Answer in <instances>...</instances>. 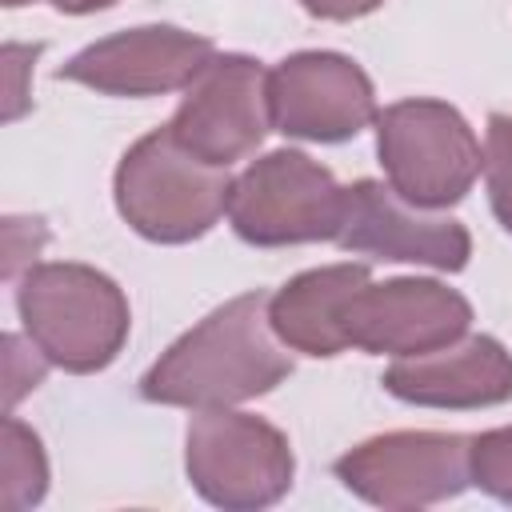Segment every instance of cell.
I'll return each mask as SVG.
<instances>
[{"mask_svg": "<svg viewBox=\"0 0 512 512\" xmlns=\"http://www.w3.org/2000/svg\"><path fill=\"white\" fill-rule=\"evenodd\" d=\"M372 280L368 264H324L292 276L284 288L268 296V320L272 332L284 340V348L332 360L348 348L344 316L352 296Z\"/></svg>", "mask_w": 512, "mask_h": 512, "instance_id": "14", "label": "cell"}, {"mask_svg": "<svg viewBox=\"0 0 512 512\" xmlns=\"http://www.w3.org/2000/svg\"><path fill=\"white\" fill-rule=\"evenodd\" d=\"M384 0H300V8L316 20H360L368 12H376Z\"/></svg>", "mask_w": 512, "mask_h": 512, "instance_id": "19", "label": "cell"}, {"mask_svg": "<svg viewBox=\"0 0 512 512\" xmlns=\"http://www.w3.org/2000/svg\"><path fill=\"white\" fill-rule=\"evenodd\" d=\"M168 128L204 164L232 168L272 128L268 68L244 52H216L184 88Z\"/></svg>", "mask_w": 512, "mask_h": 512, "instance_id": "8", "label": "cell"}, {"mask_svg": "<svg viewBox=\"0 0 512 512\" xmlns=\"http://www.w3.org/2000/svg\"><path fill=\"white\" fill-rule=\"evenodd\" d=\"M292 376V356L268 320V292H240L188 328L140 376V396L168 408H232Z\"/></svg>", "mask_w": 512, "mask_h": 512, "instance_id": "1", "label": "cell"}, {"mask_svg": "<svg viewBox=\"0 0 512 512\" xmlns=\"http://www.w3.org/2000/svg\"><path fill=\"white\" fill-rule=\"evenodd\" d=\"M472 484L500 504H512V424L472 436Z\"/></svg>", "mask_w": 512, "mask_h": 512, "instance_id": "17", "label": "cell"}, {"mask_svg": "<svg viewBox=\"0 0 512 512\" xmlns=\"http://www.w3.org/2000/svg\"><path fill=\"white\" fill-rule=\"evenodd\" d=\"M344 188L336 176L296 148L252 160L228 192V224L252 248H288L336 240Z\"/></svg>", "mask_w": 512, "mask_h": 512, "instance_id": "6", "label": "cell"}, {"mask_svg": "<svg viewBox=\"0 0 512 512\" xmlns=\"http://www.w3.org/2000/svg\"><path fill=\"white\" fill-rule=\"evenodd\" d=\"M48 492V456L40 436L20 424L16 416H4V508L20 512L40 504Z\"/></svg>", "mask_w": 512, "mask_h": 512, "instance_id": "15", "label": "cell"}, {"mask_svg": "<svg viewBox=\"0 0 512 512\" xmlns=\"http://www.w3.org/2000/svg\"><path fill=\"white\" fill-rule=\"evenodd\" d=\"M384 392L416 408H492L512 400V352L496 336H460L424 356H400L384 376Z\"/></svg>", "mask_w": 512, "mask_h": 512, "instance_id": "13", "label": "cell"}, {"mask_svg": "<svg viewBox=\"0 0 512 512\" xmlns=\"http://www.w3.org/2000/svg\"><path fill=\"white\" fill-rule=\"evenodd\" d=\"M272 128L308 144H344L376 124V88L368 72L328 48L284 56L268 68Z\"/></svg>", "mask_w": 512, "mask_h": 512, "instance_id": "9", "label": "cell"}, {"mask_svg": "<svg viewBox=\"0 0 512 512\" xmlns=\"http://www.w3.org/2000/svg\"><path fill=\"white\" fill-rule=\"evenodd\" d=\"M228 168L192 156L172 128L140 136L116 164L112 196L124 224L152 244H188L228 212Z\"/></svg>", "mask_w": 512, "mask_h": 512, "instance_id": "3", "label": "cell"}, {"mask_svg": "<svg viewBox=\"0 0 512 512\" xmlns=\"http://www.w3.org/2000/svg\"><path fill=\"white\" fill-rule=\"evenodd\" d=\"M216 56L208 36L176 24H140L112 32L56 68V80L84 84L104 96H164L188 88Z\"/></svg>", "mask_w": 512, "mask_h": 512, "instance_id": "11", "label": "cell"}, {"mask_svg": "<svg viewBox=\"0 0 512 512\" xmlns=\"http://www.w3.org/2000/svg\"><path fill=\"white\" fill-rule=\"evenodd\" d=\"M16 312L24 336L48 356V364L76 376L108 368L132 328L120 284L100 268L72 260L32 264L16 284Z\"/></svg>", "mask_w": 512, "mask_h": 512, "instance_id": "2", "label": "cell"}, {"mask_svg": "<svg viewBox=\"0 0 512 512\" xmlns=\"http://www.w3.org/2000/svg\"><path fill=\"white\" fill-rule=\"evenodd\" d=\"M472 304L428 276H396L384 284H364L344 316L348 348L368 356H424L460 336H468Z\"/></svg>", "mask_w": 512, "mask_h": 512, "instance_id": "10", "label": "cell"}, {"mask_svg": "<svg viewBox=\"0 0 512 512\" xmlns=\"http://www.w3.org/2000/svg\"><path fill=\"white\" fill-rule=\"evenodd\" d=\"M376 156L392 192L428 212L460 204L484 168L472 124L432 96L396 100L376 112Z\"/></svg>", "mask_w": 512, "mask_h": 512, "instance_id": "4", "label": "cell"}, {"mask_svg": "<svg viewBox=\"0 0 512 512\" xmlns=\"http://www.w3.org/2000/svg\"><path fill=\"white\" fill-rule=\"evenodd\" d=\"M484 188H488V204L492 216L500 220V228L512 236V116L508 112H492L488 116V132H484Z\"/></svg>", "mask_w": 512, "mask_h": 512, "instance_id": "16", "label": "cell"}, {"mask_svg": "<svg viewBox=\"0 0 512 512\" xmlns=\"http://www.w3.org/2000/svg\"><path fill=\"white\" fill-rule=\"evenodd\" d=\"M8 8H24V4H36V0H4ZM44 4H52L56 12H64V16H88V12H104V8H112L116 0H44Z\"/></svg>", "mask_w": 512, "mask_h": 512, "instance_id": "20", "label": "cell"}, {"mask_svg": "<svg viewBox=\"0 0 512 512\" xmlns=\"http://www.w3.org/2000/svg\"><path fill=\"white\" fill-rule=\"evenodd\" d=\"M336 244L356 256L428 264L436 272H464L472 256V236L460 220L416 208L380 180H356L344 188Z\"/></svg>", "mask_w": 512, "mask_h": 512, "instance_id": "12", "label": "cell"}, {"mask_svg": "<svg viewBox=\"0 0 512 512\" xmlns=\"http://www.w3.org/2000/svg\"><path fill=\"white\" fill-rule=\"evenodd\" d=\"M188 484L224 512H256L276 504L296 476L288 436L252 412L200 408L184 436Z\"/></svg>", "mask_w": 512, "mask_h": 512, "instance_id": "5", "label": "cell"}, {"mask_svg": "<svg viewBox=\"0 0 512 512\" xmlns=\"http://www.w3.org/2000/svg\"><path fill=\"white\" fill-rule=\"evenodd\" d=\"M4 360H8V376H4V400H8V408L24 396V392H32L40 380H44V372H48V356L28 340V348H24V340L16 336V332H8L4 336Z\"/></svg>", "mask_w": 512, "mask_h": 512, "instance_id": "18", "label": "cell"}, {"mask_svg": "<svg viewBox=\"0 0 512 512\" xmlns=\"http://www.w3.org/2000/svg\"><path fill=\"white\" fill-rule=\"evenodd\" d=\"M336 480L388 512L428 508L472 484V436L464 432H384L348 448L332 464Z\"/></svg>", "mask_w": 512, "mask_h": 512, "instance_id": "7", "label": "cell"}]
</instances>
